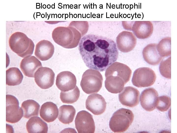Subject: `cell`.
<instances>
[{"label":"cell","instance_id":"6da1fadb","mask_svg":"<svg viewBox=\"0 0 177 133\" xmlns=\"http://www.w3.org/2000/svg\"><path fill=\"white\" fill-rule=\"evenodd\" d=\"M79 51L88 68L103 71L117 59L118 52L112 40L93 34L86 35L81 39Z\"/></svg>","mask_w":177,"mask_h":133},{"label":"cell","instance_id":"7a4b0ae2","mask_svg":"<svg viewBox=\"0 0 177 133\" xmlns=\"http://www.w3.org/2000/svg\"><path fill=\"white\" fill-rule=\"evenodd\" d=\"M132 71L127 65L120 63H113L106 69L105 86L109 92L117 94L123 90L130 80Z\"/></svg>","mask_w":177,"mask_h":133},{"label":"cell","instance_id":"3957f363","mask_svg":"<svg viewBox=\"0 0 177 133\" xmlns=\"http://www.w3.org/2000/svg\"><path fill=\"white\" fill-rule=\"evenodd\" d=\"M9 43L12 51L21 57L30 56L33 53L34 43L24 33L16 32L12 34L9 38Z\"/></svg>","mask_w":177,"mask_h":133},{"label":"cell","instance_id":"277c9868","mask_svg":"<svg viewBox=\"0 0 177 133\" xmlns=\"http://www.w3.org/2000/svg\"><path fill=\"white\" fill-rule=\"evenodd\" d=\"M134 115L129 109L122 108L115 112L109 122L111 130L115 133H121L126 131L132 123Z\"/></svg>","mask_w":177,"mask_h":133},{"label":"cell","instance_id":"5b68a950","mask_svg":"<svg viewBox=\"0 0 177 133\" xmlns=\"http://www.w3.org/2000/svg\"><path fill=\"white\" fill-rule=\"evenodd\" d=\"M103 78L100 73L93 69H88L83 73L80 85L85 93H97L102 87Z\"/></svg>","mask_w":177,"mask_h":133},{"label":"cell","instance_id":"8992f818","mask_svg":"<svg viewBox=\"0 0 177 133\" xmlns=\"http://www.w3.org/2000/svg\"><path fill=\"white\" fill-rule=\"evenodd\" d=\"M156 76L154 72L148 67H142L134 72L132 79L133 84L138 87H145L152 85L155 81Z\"/></svg>","mask_w":177,"mask_h":133},{"label":"cell","instance_id":"52a82bcc","mask_svg":"<svg viewBox=\"0 0 177 133\" xmlns=\"http://www.w3.org/2000/svg\"><path fill=\"white\" fill-rule=\"evenodd\" d=\"M6 121L14 123L19 121L23 115V110L19 106L17 99L9 95H6Z\"/></svg>","mask_w":177,"mask_h":133},{"label":"cell","instance_id":"ba28073f","mask_svg":"<svg viewBox=\"0 0 177 133\" xmlns=\"http://www.w3.org/2000/svg\"><path fill=\"white\" fill-rule=\"evenodd\" d=\"M76 128L79 133H93L95 130L92 116L85 110L78 112L75 120Z\"/></svg>","mask_w":177,"mask_h":133},{"label":"cell","instance_id":"9c48e42d","mask_svg":"<svg viewBox=\"0 0 177 133\" xmlns=\"http://www.w3.org/2000/svg\"><path fill=\"white\" fill-rule=\"evenodd\" d=\"M55 74L51 68L41 67L36 71L34 75L35 81L37 85L43 89H48L53 85Z\"/></svg>","mask_w":177,"mask_h":133},{"label":"cell","instance_id":"30bf717a","mask_svg":"<svg viewBox=\"0 0 177 133\" xmlns=\"http://www.w3.org/2000/svg\"><path fill=\"white\" fill-rule=\"evenodd\" d=\"M116 42L118 49L122 52L126 53L134 49L136 44L137 39L133 33L124 31L118 34Z\"/></svg>","mask_w":177,"mask_h":133},{"label":"cell","instance_id":"8fae6325","mask_svg":"<svg viewBox=\"0 0 177 133\" xmlns=\"http://www.w3.org/2000/svg\"><path fill=\"white\" fill-rule=\"evenodd\" d=\"M118 95L119 101L123 105L130 107L136 106L139 103L140 93L133 87H125Z\"/></svg>","mask_w":177,"mask_h":133},{"label":"cell","instance_id":"7c38bea8","mask_svg":"<svg viewBox=\"0 0 177 133\" xmlns=\"http://www.w3.org/2000/svg\"><path fill=\"white\" fill-rule=\"evenodd\" d=\"M106 103L101 95L94 93L89 96L86 102V109L93 114L99 115L105 111Z\"/></svg>","mask_w":177,"mask_h":133},{"label":"cell","instance_id":"4fadbf2b","mask_svg":"<svg viewBox=\"0 0 177 133\" xmlns=\"http://www.w3.org/2000/svg\"><path fill=\"white\" fill-rule=\"evenodd\" d=\"M76 79L75 75L68 71L61 72L57 75L56 85L62 91H67L73 89L76 86Z\"/></svg>","mask_w":177,"mask_h":133},{"label":"cell","instance_id":"5bb4252c","mask_svg":"<svg viewBox=\"0 0 177 133\" xmlns=\"http://www.w3.org/2000/svg\"><path fill=\"white\" fill-rule=\"evenodd\" d=\"M157 91L152 87L147 88L142 91L140 100L141 105L146 111H150L156 108L158 96Z\"/></svg>","mask_w":177,"mask_h":133},{"label":"cell","instance_id":"9a60e30c","mask_svg":"<svg viewBox=\"0 0 177 133\" xmlns=\"http://www.w3.org/2000/svg\"><path fill=\"white\" fill-rule=\"evenodd\" d=\"M153 30L152 23L149 21H134L131 31L138 38L144 39L149 37Z\"/></svg>","mask_w":177,"mask_h":133},{"label":"cell","instance_id":"2e32d148","mask_svg":"<svg viewBox=\"0 0 177 133\" xmlns=\"http://www.w3.org/2000/svg\"><path fill=\"white\" fill-rule=\"evenodd\" d=\"M21 69L26 76L34 77L35 72L39 68L42 67L41 62L35 57L30 56L24 58L21 61Z\"/></svg>","mask_w":177,"mask_h":133},{"label":"cell","instance_id":"e0dca14e","mask_svg":"<svg viewBox=\"0 0 177 133\" xmlns=\"http://www.w3.org/2000/svg\"><path fill=\"white\" fill-rule=\"evenodd\" d=\"M54 51V47L53 44L48 40H43L36 44L35 55L40 60L46 61L52 57Z\"/></svg>","mask_w":177,"mask_h":133},{"label":"cell","instance_id":"ac0fdd59","mask_svg":"<svg viewBox=\"0 0 177 133\" xmlns=\"http://www.w3.org/2000/svg\"><path fill=\"white\" fill-rule=\"evenodd\" d=\"M157 44L151 43L148 45L143 49V58L148 63L152 65H158L163 57L159 55L157 49Z\"/></svg>","mask_w":177,"mask_h":133},{"label":"cell","instance_id":"d6986e66","mask_svg":"<svg viewBox=\"0 0 177 133\" xmlns=\"http://www.w3.org/2000/svg\"><path fill=\"white\" fill-rule=\"evenodd\" d=\"M58 109L57 105L51 102H46L42 105L40 116L44 120L48 123L53 122L57 117Z\"/></svg>","mask_w":177,"mask_h":133},{"label":"cell","instance_id":"ffe728a7","mask_svg":"<svg viewBox=\"0 0 177 133\" xmlns=\"http://www.w3.org/2000/svg\"><path fill=\"white\" fill-rule=\"evenodd\" d=\"M26 128L28 133H46L48 130L47 123L38 116L31 118L26 123Z\"/></svg>","mask_w":177,"mask_h":133},{"label":"cell","instance_id":"44dd1931","mask_svg":"<svg viewBox=\"0 0 177 133\" xmlns=\"http://www.w3.org/2000/svg\"><path fill=\"white\" fill-rule=\"evenodd\" d=\"M23 112V117L28 119L34 116H38L40 105L36 101L28 100L23 102L21 105Z\"/></svg>","mask_w":177,"mask_h":133},{"label":"cell","instance_id":"7402d4cb","mask_svg":"<svg viewBox=\"0 0 177 133\" xmlns=\"http://www.w3.org/2000/svg\"><path fill=\"white\" fill-rule=\"evenodd\" d=\"M76 114L74 107L70 105H63L59 108V120L65 124H69L73 121Z\"/></svg>","mask_w":177,"mask_h":133},{"label":"cell","instance_id":"603a6c76","mask_svg":"<svg viewBox=\"0 0 177 133\" xmlns=\"http://www.w3.org/2000/svg\"><path fill=\"white\" fill-rule=\"evenodd\" d=\"M23 75L18 68L12 67L6 71V83L8 85L14 86L20 84L22 82Z\"/></svg>","mask_w":177,"mask_h":133},{"label":"cell","instance_id":"cb8c5ba5","mask_svg":"<svg viewBox=\"0 0 177 133\" xmlns=\"http://www.w3.org/2000/svg\"><path fill=\"white\" fill-rule=\"evenodd\" d=\"M80 95V91L76 86L73 89L67 91H61L60 93V98L64 103L72 104L76 102Z\"/></svg>","mask_w":177,"mask_h":133},{"label":"cell","instance_id":"d4e9b609","mask_svg":"<svg viewBox=\"0 0 177 133\" xmlns=\"http://www.w3.org/2000/svg\"><path fill=\"white\" fill-rule=\"evenodd\" d=\"M171 38L164 37L160 41L157 46V49L160 56L166 57L171 55Z\"/></svg>","mask_w":177,"mask_h":133},{"label":"cell","instance_id":"484cf974","mask_svg":"<svg viewBox=\"0 0 177 133\" xmlns=\"http://www.w3.org/2000/svg\"><path fill=\"white\" fill-rule=\"evenodd\" d=\"M159 69L162 76L166 78L171 79V57L162 61L159 66Z\"/></svg>","mask_w":177,"mask_h":133},{"label":"cell","instance_id":"4316f807","mask_svg":"<svg viewBox=\"0 0 177 133\" xmlns=\"http://www.w3.org/2000/svg\"><path fill=\"white\" fill-rule=\"evenodd\" d=\"M171 99L167 96L164 95L158 97L156 108L158 110L164 112L167 111L171 105Z\"/></svg>","mask_w":177,"mask_h":133}]
</instances>
